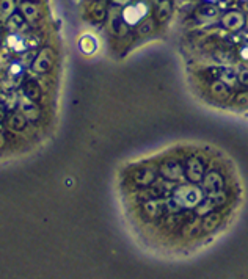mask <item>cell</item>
Instances as JSON below:
<instances>
[{
    "instance_id": "1",
    "label": "cell",
    "mask_w": 248,
    "mask_h": 279,
    "mask_svg": "<svg viewBox=\"0 0 248 279\" xmlns=\"http://www.w3.org/2000/svg\"><path fill=\"white\" fill-rule=\"evenodd\" d=\"M64 47L42 0H0V162L36 151L58 121Z\"/></svg>"
}]
</instances>
